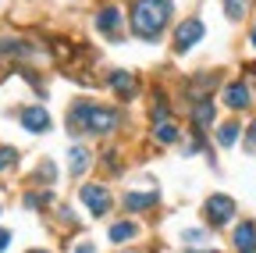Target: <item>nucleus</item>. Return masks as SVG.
Segmentation results:
<instances>
[{"label": "nucleus", "instance_id": "22", "mask_svg": "<svg viewBox=\"0 0 256 253\" xmlns=\"http://www.w3.org/2000/svg\"><path fill=\"white\" fill-rule=\"evenodd\" d=\"M8 242H11V232H8V228H0V253L8 249Z\"/></svg>", "mask_w": 256, "mask_h": 253}, {"label": "nucleus", "instance_id": "21", "mask_svg": "<svg viewBox=\"0 0 256 253\" xmlns=\"http://www.w3.org/2000/svg\"><path fill=\"white\" fill-rule=\"evenodd\" d=\"M182 239H185V242H192V246H196V242H200V239H203V232H196V228H188V232H185V235H182Z\"/></svg>", "mask_w": 256, "mask_h": 253}, {"label": "nucleus", "instance_id": "13", "mask_svg": "<svg viewBox=\"0 0 256 253\" xmlns=\"http://www.w3.org/2000/svg\"><path fill=\"white\" fill-rule=\"evenodd\" d=\"M150 132H153V139H156V143H178V125H174V121H168V118H164V121H156Z\"/></svg>", "mask_w": 256, "mask_h": 253}, {"label": "nucleus", "instance_id": "16", "mask_svg": "<svg viewBox=\"0 0 256 253\" xmlns=\"http://www.w3.org/2000/svg\"><path fill=\"white\" fill-rule=\"evenodd\" d=\"M153 200H156L153 193H128L124 196V207L128 210H146V207H153Z\"/></svg>", "mask_w": 256, "mask_h": 253}, {"label": "nucleus", "instance_id": "23", "mask_svg": "<svg viewBox=\"0 0 256 253\" xmlns=\"http://www.w3.org/2000/svg\"><path fill=\"white\" fill-rule=\"evenodd\" d=\"M75 253H92V246H89V242H82V246H78Z\"/></svg>", "mask_w": 256, "mask_h": 253}, {"label": "nucleus", "instance_id": "15", "mask_svg": "<svg viewBox=\"0 0 256 253\" xmlns=\"http://www.w3.org/2000/svg\"><path fill=\"white\" fill-rule=\"evenodd\" d=\"M89 161H92V157H89V146H72V175H82L86 168H89Z\"/></svg>", "mask_w": 256, "mask_h": 253}, {"label": "nucleus", "instance_id": "25", "mask_svg": "<svg viewBox=\"0 0 256 253\" xmlns=\"http://www.w3.org/2000/svg\"><path fill=\"white\" fill-rule=\"evenodd\" d=\"M28 253H46V249H28Z\"/></svg>", "mask_w": 256, "mask_h": 253}, {"label": "nucleus", "instance_id": "3", "mask_svg": "<svg viewBox=\"0 0 256 253\" xmlns=\"http://www.w3.org/2000/svg\"><path fill=\"white\" fill-rule=\"evenodd\" d=\"M203 214H206L210 225L220 228V225H228V221L235 217V200H232V196H224V193H214V196H206Z\"/></svg>", "mask_w": 256, "mask_h": 253}, {"label": "nucleus", "instance_id": "1", "mask_svg": "<svg viewBox=\"0 0 256 253\" xmlns=\"http://www.w3.org/2000/svg\"><path fill=\"white\" fill-rule=\"evenodd\" d=\"M171 0H136L132 8V18H128V25H132V36L139 40H156L160 33H164V25L171 18Z\"/></svg>", "mask_w": 256, "mask_h": 253}, {"label": "nucleus", "instance_id": "8", "mask_svg": "<svg viewBox=\"0 0 256 253\" xmlns=\"http://www.w3.org/2000/svg\"><path fill=\"white\" fill-rule=\"evenodd\" d=\"M249 86L246 82H228L224 86V104H228L232 111H242V107H249Z\"/></svg>", "mask_w": 256, "mask_h": 253}, {"label": "nucleus", "instance_id": "7", "mask_svg": "<svg viewBox=\"0 0 256 253\" xmlns=\"http://www.w3.org/2000/svg\"><path fill=\"white\" fill-rule=\"evenodd\" d=\"M232 239H235L238 253H256V225H252V221H238Z\"/></svg>", "mask_w": 256, "mask_h": 253}, {"label": "nucleus", "instance_id": "10", "mask_svg": "<svg viewBox=\"0 0 256 253\" xmlns=\"http://www.w3.org/2000/svg\"><path fill=\"white\" fill-rule=\"evenodd\" d=\"M110 89L118 93V97H124V100H132L136 93H139V89H136V79L128 75V72H114V75H110Z\"/></svg>", "mask_w": 256, "mask_h": 253}, {"label": "nucleus", "instance_id": "20", "mask_svg": "<svg viewBox=\"0 0 256 253\" xmlns=\"http://www.w3.org/2000/svg\"><path fill=\"white\" fill-rule=\"evenodd\" d=\"M246 150L256 153V121H249V132H246Z\"/></svg>", "mask_w": 256, "mask_h": 253}, {"label": "nucleus", "instance_id": "24", "mask_svg": "<svg viewBox=\"0 0 256 253\" xmlns=\"http://www.w3.org/2000/svg\"><path fill=\"white\" fill-rule=\"evenodd\" d=\"M252 47H256V25H252Z\"/></svg>", "mask_w": 256, "mask_h": 253}, {"label": "nucleus", "instance_id": "6", "mask_svg": "<svg viewBox=\"0 0 256 253\" xmlns=\"http://www.w3.org/2000/svg\"><path fill=\"white\" fill-rule=\"evenodd\" d=\"M96 29L107 36V40H121V29H124V18L118 8H100V15H96Z\"/></svg>", "mask_w": 256, "mask_h": 253}, {"label": "nucleus", "instance_id": "2", "mask_svg": "<svg viewBox=\"0 0 256 253\" xmlns=\"http://www.w3.org/2000/svg\"><path fill=\"white\" fill-rule=\"evenodd\" d=\"M114 125H118V111L114 107H100V104H89V100H78L72 107V114H68V129L72 132H82V129H89V132H110Z\"/></svg>", "mask_w": 256, "mask_h": 253}, {"label": "nucleus", "instance_id": "12", "mask_svg": "<svg viewBox=\"0 0 256 253\" xmlns=\"http://www.w3.org/2000/svg\"><path fill=\"white\" fill-rule=\"evenodd\" d=\"M139 235V225H132V221H114L110 225V242H132Z\"/></svg>", "mask_w": 256, "mask_h": 253}, {"label": "nucleus", "instance_id": "19", "mask_svg": "<svg viewBox=\"0 0 256 253\" xmlns=\"http://www.w3.org/2000/svg\"><path fill=\"white\" fill-rule=\"evenodd\" d=\"M14 161H18V153H14L11 146H0V171H8V168H14Z\"/></svg>", "mask_w": 256, "mask_h": 253}, {"label": "nucleus", "instance_id": "14", "mask_svg": "<svg viewBox=\"0 0 256 253\" xmlns=\"http://www.w3.org/2000/svg\"><path fill=\"white\" fill-rule=\"evenodd\" d=\"M238 132H242L238 121H224L220 129H217V143H220V146H235V143H238Z\"/></svg>", "mask_w": 256, "mask_h": 253}, {"label": "nucleus", "instance_id": "4", "mask_svg": "<svg viewBox=\"0 0 256 253\" xmlns=\"http://www.w3.org/2000/svg\"><path fill=\"white\" fill-rule=\"evenodd\" d=\"M206 36V25H203V18H185L178 29H174V50L178 54H185V50H192L200 40Z\"/></svg>", "mask_w": 256, "mask_h": 253}, {"label": "nucleus", "instance_id": "11", "mask_svg": "<svg viewBox=\"0 0 256 253\" xmlns=\"http://www.w3.org/2000/svg\"><path fill=\"white\" fill-rule=\"evenodd\" d=\"M192 125L196 129H206V125H214V104L203 97V100H196V107H192Z\"/></svg>", "mask_w": 256, "mask_h": 253}, {"label": "nucleus", "instance_id": "18", "mask_svg": "<svg viewBox=\"0 0 256 253\" xmlns=\"http://www.w3.org/2000/svg\"><path fill=\"white\" fill-rule=\"evenodd\" d=\"M249 8V0H224V11H228V18H242Z\"/></svg>", "mask_w": 256, "mask_h": 253}, {"label": "nucleus", "instance_id": "5", "mask_svg": "<svg viewBox=\"0 0 256 253\" xmlns=\"http://www.w3.org/2000/svg\"><path fill=\"white\" fill-rule=\"evenodd\" d=\"M82 203L89 207V214L100 217V214L110 210V193H107L100 182H86V185H82Z\"/></svg>", "mask_w": 256, "mask_h": 253}, {"label": "nucleus", "instance_id": "17", "mask_svg": "<svg viewBox=\"0 0 256 253\" xmlns=\"http://www.w3.org/2000/svg\"><path fill=\"white\" fill-rule=\"evenodd\" d=\"M0 54H32V47L18 40H0Z\"/></svg>", "mask_w": 256, "mask_h": 253}, {"label": "nucleus", "instance_id": "9", "mask_svg": "<svg viewBox=\"0 0 256 253\" xmlns=\"http://www.w3.org/2000/svg\"><path fill=\"white\" fill-rule=\"evenodd\" d=\"M22 125H25L28 132H46L50 129V114L43 107H25L22 111Z\"/></svg>", "mask_w": 256, "mask_h": 253}]
</instances>
